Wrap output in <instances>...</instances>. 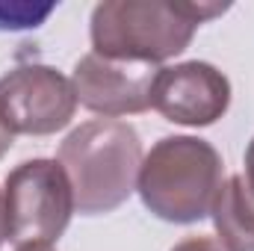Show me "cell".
<instances>
[{"label":"cell","instance_id":"cell-14","mask_svg":"<svg viewBox=\"0 0 254 251\" xmlns=\"http://www.w3.org/2000/svg\"><path fill=\"white\" fill-rule=\"evenodd\" d=\"M15 251H54L51 246H30V249H15Z\"/></svg>","mask_w":254,"mask_h":251},{"label":"cell","instance_id":"cell-4","mask_svg":"<svg viewBox=\"0 0 254 251\" xmlns=\"http://www.w3.org/2000/svg\"><path fill=\"white\" fill-rule=\"evenodd\" d=\"M74 213V192L60 160H27L6 175L3 219L15 249L54 246Z\"/></svg>","mask_w":254,"mask_h":251},{"label":"cell","instance_id":"cell-6","mask_svg":"<svg viewBox=\"0 0 254 251\" xmlns=\"http://www.w3.org/2000/svg\"><path fill=\"white\" fill-rule=\"evenodd\" d=\"M151 107L172 125H216L231 107V83L216 65L198 60L160 68L151 89Z\"/></svg>","mask_w":254,"mask_h":251},{"label":"cell","instance_id":"cell-12","mask_svg":"<svg viewBox=\"0 0 254 251\" xmlns=\"http://www.w3.org/2000/svg\"><path fill=\"white\" fill-rule=\"evenodd\" d=\"M12 139H15V133L3 125V122H0V160H3V154L12 148Z\"/></svg>","mask_w":254,"mask_h":251},{"label":"cell","instance_id":"cell-8","mask_svg":"<svg viewBox=\"0 0 254 251\" xmlns=\"http://www.w3.org/2000/svg\"><path fill=\"white\" fill-rule=\"evenodd\" d=\"M210 216L225 251H254V192L243 175L222 181Z\"/></svg>","mask_w":254,"mask_h":251},{"label":"cell","instance_id":"cell-10","mask_svg":"<svg viewBox=\"0 0 254 251\" xmlns=\"http://www.w3.org/2000/svg\"><path fill=\"white\" fill-rule=\"evenodd\" d=\"M172 251H225V246L219 240H213V237H187Z\"/></svg>","mask_w":254,"mask_h":251},{"label":"cell","instance_id":"cell-9","mask_svg":"<svg viewBox=\"0 0 254 251\" xmlns=\"http://www.w3.org/2000/svg\"><path fill=\"white\" fill-rule=\"evenodd\" d=\"M54 3L36 6V3H21V0H0V30H36L54 15Z\"/></svg>","mask_w":254,"mask_h":251},{"label":"cell","instance_id":"cell-2","mask_svg":"<svg viewBox=\"0 0 254 251\" xmlns=\"http://www.w3.org/2000/svg\"><path fill=\"white\" fill-rule=\"evenodd\" d=\"M60 166L74 192V210L80 216H104L136 192L142 139L127 122L92 119L65 136Z\"/></svg>","mask_w":254,"mask_h":251},{"label":"cell","instance_id":"cell-5","mask_svg":"<svg viewBox=\"0 0 254 251\" xmlns=\"http://www.w3.org/2000/svg\"><path fill=\"white\" fill-rule=\"evenodd\" d=\"M74 110V83L51 65H15L0 77V122L12 133L51 136L71 125Z\"/></svg>","mask_w":254,"mask_h":251},{"label":"cell","instance_id":"cell-1","mask_svg":"<svg viewBox=\"0 0 254 251\" xmlns=\"http://www.w3.org/2000/svg\"><path fill=\"white\" fill-rule=\"evenodd\" d=\"M225 9L187 0H104L92 9L89 36L104 60L157 65L184 54L195 30Z\"/></svg>","mask_w":254,"mask_h":251},{"label":"cell","instance_id":"cell-7","mask_svg":"<svg viewBox=\"0 0 254 251\" xmlns=\"http://www.w3.org/2000/svg\"><path fill=\"white\" fill-rule=\"evenodd\" d=\"M157 71L160 68L154 65L104 60L92 51L74 65L71 83L77 104L104 119H122V116H139L151 107V89Z\"/></svg>","mask_w":254,"mask_h":251},{"label":"cell","instance_id":"cell-3","mask_svg":"<svg viewBox=\"0 0 254 251\" xmlns=\"http://www.w3.org/2000/svg\"><path fill=\"white\" fill-rule=\"evenodd\" d=\"M222 189V157L198 136H163L139 166L136 192L163 222L192 225L213 213Z\"/></svg>","mask_w":254,"mask_h":251},{"label":"cell","instance_id":"cell-11","mask_svg":"<svg viewBox=\"0 0 254 251\" xmlns=\"http://www.w3.org/2000/svg\"><path fill=\"white\" fill-rule=\"evenodd\" d=\"M246 184H249V189L254 192V139L249 142V148H246Z\"/></svg>","mask_w":254,"mask_h":251},{"label":"cell","instance_id":"cell-13","mask_svg":"<svg viewBox=\"0 0 254 251\" xmlns=\"http://www.w3.org/2000/svg\"><path fill=\"white\" fill-rule=\"evenodd\" d=\"M6 240V219H3V192H0V246Z\"/></svg>","mask_w":254,"mask_h":251}]
</instances>
